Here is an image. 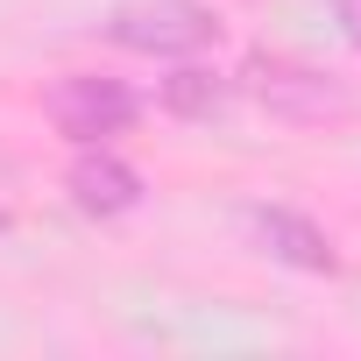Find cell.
I'll return each mask as SVG.
<instances>
[{
  "label": "cell",
  "mask_w": 361,
  "mask_h": 361,
  "mask_svg": "<svg viewBox=\"0 0 361 361\" xmlns=\"http://www.w3.org/2000/svg\"><path fill=\"white\" fill-rule=\"evenodd\" d=\"M106 36L135 57H199L220 36V15L199 0H128V8H114Z\"/></svg>",
  "instance_id": "1"
},
{
  "label": "cell",
  "mask_w": 361,
  "mask_h": 361,
  "mask_svg": "<svg viewBox=\"0 0 361 361\" xmlns=\"http://www.w3.org/2000/svg\"><path fill=\"white\" fill-rule=\"evenodd\" d=\"M248 92H255L276 121H290V128H319V121L347 114V92H340L326 71L283 64V57H255V64H248Z\"/></svg>",
  "instance_id": "2"
},
{
  "label": "cell",
  "mask_w": 361,
  "mask_h": 361,
  "mask_svg": "<svg viewBox=\"0 0 361 361\" xmlns=\"http://www.w3.org/2000/svg\"><path fill=\"white\" fill-rule=\"evenodd\" d=\"M43 106H50L57 135H71L78 149H92V142H106V135H121L135 121V99L114 78H57Z\"/></svg>",
  "instance_id": "3"
},
{
  "label": "cell",
  "mask_w": 361,
  "mask_h": 361,
  "mask_svg": "<svg viewBox=\"0 0 361 361\" xmlns=\"http://www.w3.org/2000/svg\"><path fill=\"white\" fill-rule=\"evenodd\" d=\"M248 234H255L262 255H276V262H290V269H305V276H333V269H340L333 241H326L305 213H290V206H248Z\"/></svg>",
  "instance_id": "4"
},
{
  "label": "cell",
  "mask_w": 361,
  "mask_h": 361,
  "mask_svg": "<svg viewBox=\"0 0 361 361\" xmlns=\"http://www.w3.org/2000/svg\"><path fill=\"white\" fill-rule=\"evenodd\" d=\"M64 192H71V206H78V213H92V220H121V213H135V206H142V177H135L121 156H106V149L92 142V149L71 163Z\"/></svg>",
  "instance_id": "5"
},
{
  "label": "cell",
  "mask_w": 361,
  "mask_h": 361,
  "mask_svg": "<svg viewBox=\"0 0 361 361\" xmlns=\"http://www.w3.org/2000/svg\"><path fill=\"white\" fill-rule=\"evenodd\" d=\"M163 106H170L177 121H213V114L227 106V78L206 71V64H177V71L163 78Z\"/></svg>",
  "instance_id": "6"
},
{
  "label": "cell",
  "mask_w": 361,
  "mask_h": 361,
  "mask_svg": "<svg viewBox=\"0 0 361 361\" xmlns=\"http://www.w3.org/2000/svg\"><path fill=\"white\" fill-rule=\"evenodd\" d=\"M340 29H347V36L361 43V0H340Z\"/></svg>",
  "instance_id": "7"
},
{
  "label": "cell",
  "mask_w": 361,
  "mask_h": 361,
  "mask_svg": "<svg viewBox=\"0 0 361 361\" xmlns=\"http://www.w3.org/2000/svg\"><path fill=\"white\" fill-rule=\"evenodd\" d=\"M0 234H8V213H0Z\"/></svg>",
  "instance_id": "8"
}]
</instances>
